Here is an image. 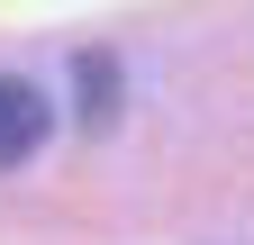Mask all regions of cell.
Listing matches in <instances>:
<instances>
[{
    "label": "cell",
    "mask_w": 254,
    "mask_h": 245,
    "mask_svg": "<svg viewBox=\"0 0 254 245\" xmlns=\"http://www.w3.org/2000/svg\"><path fill=\"white\" fill-rule=\"evenodd\" d=\"M37 145H46V100L18 73H0V164H27Z\"/></svg>",
    "instance_id": "obj_1"
}]
</instances>
